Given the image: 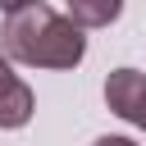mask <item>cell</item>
Instances as JSON below:
<instances>
[{
  "instance_id": "7a4b0ae2",
  "label": "cell",
  "mask_w": 146,
  "mask_h": 146,
  "mask_svg": "<svg viewBox=\"0 0 146 146\" xmlns=\"http://www.w3.org/2000/svg\"><path fill=\"white\" fill-rule=\"evenodd\" d=\"M105 105H110L119 119H128V123H137V128L146 132V73H137V68H114V73L105 78Z\"/></svg>"
},
{
  "instance_id": "277c9868",
  "label": "cell",
  "mask_w": 146,
  "mask_h": 146,
  "mask_svg": "<svg viewBox=\"0 0 146 146\" xmlns=\"http://www.w3.org/2000/svg\"><path fill=\"white\" fill-rule=\"evenodd\" d=\"M64 5L78 27H110L123 14V0H64Z\"/></svg>"
},
{
  "instance_id": "8992f818",
  "label": "cell",
  "mask_w": 146,
  "mask_h": 146,
  "mask_svg": "<svg viewBox=\"0 0 146 146\" xmlns=\"http://www.w3.org/2000/svg\"><path fill=\"white\" fill-rule=\"evenodd\" d=\"M96 146H137V141H128V137H100Z\"/></svg>"
},
{
  "instance_id": "3957f363",
  "label": "cell",
  "mask_w": 146,
  "mask_h": 146,
  "mask_svg": "<svg viewBox=\"0 0 146 146\" xmlns=\"http://www.w3.org/2000/svg\"><path fill=\"white\" fill-rule=\"evenodd\" d=\"M32 110H36V100H32V87L14 78V82L0 91V128H23V123L32 119Z\"/></svg>"
},
{
  "instance_id": "5b68a950",
  "label": "cell",
  "mask_w": 146,
  "mask_h": 146,
  "mask_svg": "<svg viewBox=\"0 0 146 146\" xmlns=\"http://www.w3.org/2000/svg\"><path fill=\"white\" fill-rule=\"evenodd\" d=\"M14 82V68H9V55H0V91Z\"/></svg>"
},
{
  "instance_id": "6da1fadb",
  "label": "cell",
  "mask_w": 146,
  "mask_h": 146,
  "mask_svg": "<svg viewBox=\"0 0 146 146\" xmlns=\"http://www.w3.org/2000/svg\"><path fill=\"white\" fill-rule=\"evenodd\" d=\"M0 46H5L9 59L32 64V68H78L82 55H87L82 27L73 18L46 9L41 0H32V5H23L5 18Z\"/></svg>"
},
{
  "instance_id": "52a82bcc",
  "label": "cell",
  "mask_w": 146,
  "mask_h": 146,
  "mask_svg": "<svg viewBox=\"0 0 146 146\" xmlns=\"http://www.w3.org/2000/svg\"><path fill=\"white\" fill-rule=\"evenodd\" d=\"M23 5H32V0H0V9H5V14H14V9H23Z\"/></svg>"
}]
</instances>
